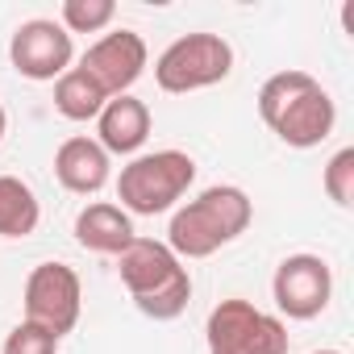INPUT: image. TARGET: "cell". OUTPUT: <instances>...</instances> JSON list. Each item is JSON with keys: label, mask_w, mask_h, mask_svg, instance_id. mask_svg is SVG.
<instances>
[{"label": "cell", "mask_w": 354, "mask_h": 354, "mask_svg": "<svg viewBox=\"0 0 354 354\" xmlns=\"http://www.w3.org/2000/svg\"><path fill=\"white\" fill-rule=\"evenodd\" d=\"M104 104H109L104 88H100L84 67H71L67 75L55 80V109H59L67 121H96Z\"/></svg>", "instance_id": "15"}, {"label": "cell", "mask_w": 354, "mask_h": 354, "mask_svg": "<svg viewBox=\"0 0 354 354\" xmlns=\"http://www.w3.org/2000/svg\"><path fill=\"white\" fill-rule=\"evenodd\" d=\"M133 221L121 205H109V201H96L88 209H80L75 217V242L92 254H121L129 242H133Z\"/></svg>", "instance_id": "13"}, {"label": "cell", "mask_w": 354, "mask_h": 354, "mask_svg": "<svg viewBox=\"0 0 354 354\" xmlns=\"http://www.w3.org/2000/svg\"><path fill=\"white\" fill-rule=\"evenodd\" d=\"M209 354H288V325L250 300H221L205 321Z\"/></svg>", "instance_id": "6"}, {"label": "cell", "mask_w": 354, "mask_h": 354, "mask_svg": "<svg viewBox=\"0 0 354 354\" xmlns=\"http://www.w3.org/2000/svg\"><path fill=\"white\" fill-rule=\"evenodd\" d=\"M117 275L138 313L150 321H175L192 300V275L184 259H175V250L154 238H133L117 254Z\"/></svg>", "instance_id": "3"}, {"label": "cell", "mask_w": 354, "mask_h": 354, "mask_svg": "<svg viewBox=\"0 0 354 354\" xmlns=\"http://www.w3.org/2000/svg\"><path fill=\"white\" fill-rule=\"evenodd\" d=\"M71 59H75V42L71 34L50 21V17H34V21H21L9 38V63L17 75L26 80H59L71 71Z\"/></svg>", "instance_id": "9"}, {"label": "cell", "mask_w": 354, "mask_h": 354, "mask_svg": "<svg viewBox=\"0 0 354 354\" xmlns=\"http://www.w3.org/2000/svg\"><path fill=\"white\" fill-rule=\"evenodd\" d=\"M42 221L34 188L17 175H0V238H30Z\"/></svg>", "instance_id": "14"}, {"label": "cell", "mask_w": 354, "mask_h": 354, "mask_svg": "<svg viewBox=\"0 0 354 354\" xmlns=\"http://www.w3.org/2000/svg\"><path fill=\"white\" fill-rule=\"evenodd\" d=\"M109 175H113V162L96 138L75 133L55 150V180L75 196H96L109 184Z\"/></svg>", "instance_id": "11"}, {"label": "cell", "mask_w": 354, "mask_h": 354, "mask_svg": "<svg viewBox=\"0 0 354 354\" xmlns=\"http://www.w3.org/2000/svg\"><path fill=\"white\" fill-rule=\"evenodd\" d=\"M146 59H150V50H146L142 34H133V30H113V34H104L100 42L88 46V55L80 59V67H84V71L104 88V96L113 100V96H125V92L142 80Z\"/></svg>", "instance_id": "10"}, {"label": "cell", "mask_w": 354, "mask_h": 354, "mask_svg": "<svg viewBox=\"0 0 354 354\" xmlns=\"http://www.w3.org/2000/svg\"><path fill=\"white\" fill-rule=\"evenodd\" d=\"M96 142L104 146V154H138L142 146H146V138H150V109H146V100H138V96H113L104 109H100V117H96Z\"/></svg>", "instance_id": "12"}, {"label": "cell", "mask_w": 354, "mask_h": 354, "mask_svg": "<svg viewBox=\"0 0 354 354\" xmlns=\"http://www.w3.org/2000/svg\"><path fill=\"white\" fill-rule=\"evenodd\" d=\"M192 184H196V158L188 150H154V154H138L121 167L117 201L125 213L154 217V213L175 209V201Z\"/></svg>", "instance_id": "4"}, {"label": "cell", "mask_w": 354, "mask_h": 354, "mask_svg": "<svg viewBox=\"0 0 354 354\" xmlns=\"http://www.w3.org/2000/svg\"><path fill=\"white\" fill-rule=\"evenodd\" d=\"M230 71H234V46L221 34H184L154 59V84L171 96L213 88Z\"/></svg>", "instance_id": "5"}, {"label": "cell", "mask_w": 354, "mask_h": 354, "mask_svg": "<svg viewBox=\"0 0 354 354\" xmlns=\"http://www.w3.org/2000/svg\"><path fill=\"white\" fill-rule=\"evenodd\" d=\"M250 221H254L250 196L234 184H217L171 213L167 246L175 250V259H209L221 246L238 242L250 230Z\"/></svg>", "instance_id": "2"}, {"label": "cell", "mask_w": 354, "mask_h": 354, "mask_svg": "<svg viewBox=\"0 0 354 354\" xmlns=\"http://www.w3.org/2000/svg\"><path fill=\"white\" fill-rule=\"evenodd\" d=\"M5 129H9V113H5V104H0V138H5Z\"/></svg>", "instance_id": "19"}, {"label": "cell", "mask_w": 354, "mask_h": 354, "mask_svg": "<svg viewBox=\"0 0 354 354\" xmlns=\"http://www.w3.org/2000/svg\"><path fill=\"white\" fill-rule=\"evenodd\" d=\"M26 321L50 329L55 337L71 333L84 313V283L67 263H38L26 279Z\"/></svg>", "instance_id": "7"}, {"label": "cell", "mask_w": 354, "mask_h": 354, "mask_svg": "<svg viewBox=\"0 0 354 354\" xmlns=\"http://www.w3.org/2000/svg\"><path fill=\"white\" fill-rule=\"evenodd\" d=\"M271 296L288 321H313L333 300V271L321 254H288L275 267Z\"/></svg>", "instance_id": "8"}, {"label": "cell", "mask_w": 354, "mask_h": 354, "mask_svg": "<svg viewBox=\"0 0 354 354\" xmlns=\"http://www.w3.org/2000/svg\"><path fill=\"white\" fill-rule=\"evenodd\" d=\"M59 342L63 337H55L50 329H42L34 321H21L5 337V350H0V354H59Z\"/></svg>", "instance_id": "18"}, {"label": "cell", "mask_w": 354, "mask_h": 354, "mask_svg": "<svg viewBox=\"0 0 354 354\" xmlns=\"http://www.w3.org/2000/svg\"><path fill=\"white\" fill-rule=\"evenodd\" d=\"M325 196L337 205V209H354V146H342L329 162H325Z\"/></svg>", "instance_id": "17"}, {"label": "cell", "mask_w": 354, "mask_h": 354, "mask_svg": "<svg viewBox=\"0 0 354 354\" xmlns=\"http://www.w3.org/2000/svg\"><path fill=\"white\" fill-rule=\"evenodd\" d=\"M59 17H63L59 26L67 34H100L117 17V5L113 0H63Z\"/></svg>", "instance_id": "16"}, {"label": "cell", "mask_w": 354, "mask_h": 354, "mask_svg": "<svg viewBox=\"0 0 354 354\" xmlns=\"http://www.w3.org/2000/svg\"><path fill=\"white\" fill-rule=\"evenodd\" d=\"M259 117L283 146L313 150L333 133L337 104L308 71H279L259 88Z\"/></svg>", "instance_id": "1"}, {"label": "cell", "mask_w": 354, "mask_h": 354, "mask_svg": "<svg viewBox=\"0 0 354 354\" xmlns=\"http://www.w3.org/2000/svg\"><path fill=\"white\" fill-rule=\"evenodd\" d=\"M317 354H342V350H317Z\"/></svg>", "instance_id": "20"}]
</instances>
